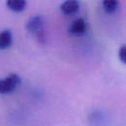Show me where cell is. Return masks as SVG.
Listing matches in <instances>:
<instances>
[{
  "instance_id": "52a82bcc",
  "label": "cell",
  "mask_w": 126,
  "mask_h": 126,
  "mask_svg": "<svg viewBox=\"0 0 126 126\" xmlns=\"http://www.w3.org/2000/svg\"><path fill=\"white\" fill-rule=\"evenodd\" d=\"M119 7V2L116 0H105L102 2V8L107 14L115 12Z\"/></svg>"
},
{
  "instance_id": "5b68a950",
  "label": "cell",
  "mask_w": 126,
  "mask_h": 126,
  "mask_svg": "<svg viewBox=\"0 0 126 126\" xmlns=\"http://www.w3.org/2000/svg\"><path fill=\"white\" fill-rule=\"evenodd\" d=\"M13 43V34L10 30H4L0 32V49H5Z\"/></svg>"
},
{
  "instance_id": "7a4b0ae2",
  "label": "cell",
  "mask_w": 126,
  "mask_h": 126,
  "mask_svg": "<svg viewBox=\"0 0 126 126\" xmlns=\"http://www.w3.org/2000/svg\"><path fill=\"white\" fill-rule=\"evenodd\" d=\"M21 78L17 74H10L5 78L0 79V94H7L13 93L21 85Z\"/></svg>"
},
{
  "instance_id": "277c9868",
  "label": "cell",
  "mask_w": 126,
  "mask_h": 126,
  "mask_svg": "<svg viewBox=\"0 0 126 126\" xmlns=\"http://www.w3.org/2000/svg\"><path fill=\"white\" fill-rule=\"evenodd\" d=\"M80 9V3L76 0H68L60 5V11L65 15H72L78 12Z\"/></svg>"
},
{
  "instance_id": "8992f818",
  "label": "cell",
  "mask_w": 126,
  "mask_h": 126,
  "mask_svg": "<svg viewBox=\"0 0 126 126\" xmlns=\"http://www.w3.org/2000/svg\"><path fill=\"white\" fill-rule=\"evenodd\" d=\"M7 7L14 12H22L25 10L27 6V2L25 0H9L6 3Z\"/></svg>"
},
{
  "instance_id": "ba28073f",
  "label": "cell",
  "mask_w": 126,
  "mask_h": 126,
  "mask_svg": "<svg viewBox=\"0 0 126 126\" xmlns=\"http://www.w3.org/2000/svg\"><path fill=\"white\" fill-rule=\"evenodd\" d=\"M118 57L119 59L126 64V45H122L118 50Z\"/></svg>"
},
{
  "instance_id": "6da1fadb",
  "label": "cell",
  "mask_w": 126,
  "mask_h": 126,
  "mask_svg": "<svg viewBox=\"0 0 126 126\" xmlns=\"http://www.w3.org/2000/svg\"><path fill=\"white\" fill-rule=\"evenodd\" d=\"M44 24H45V20L43 16L34 15L27 21L26 29L28 30V32L34 34L40 42H44L45 41V33L43 30Z\"/></svg>"
},
{
  "instance_id": "3957f363",
  "label": "cell",
  "mask_w": 126,
  "mask_h": 126,
  "mask_svg": "<svg viewBox=\"0 0 126 126\" xmlns=\"http://www.w3.org/2000/svg\"><path fill=\"white\" fill-rule=\"evenodd\" d=\"M87 27V22L82 18H78L70 24V26L68 27V32L73 35H82L86 32Z\"/></svg>"
}]
</instances>
